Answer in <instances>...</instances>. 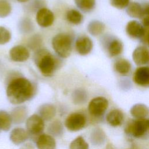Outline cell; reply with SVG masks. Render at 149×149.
Returning <instances> with one entry per match:
<instances>
[{
	"label": "cell",
	"mask_w": 149,
	"mask_h": 149,
	"mask_svg": "<svg viewBox=\"0 0 149 149\" xmlns=\"http://www.w3.org/2000/svg\"><path fill=\"white\" fill-rule=\"evenodd\" d=\"M36 146L38 149H55L56 142L51 136L42 134L38 137Z\"/></svg>",
	"instance_id": "2e32d148"
},
{
	"label": "cell",
	"mask_w": 149,
	"mask_h": 149,
	"mask_svg": "<svg viewBox=\"0 0 149 149\" xmlns=\"http://www.w3.org/2000/svg\"><path fill=\"white\" fill-rule=\"evenodd\" d=\"M88 31L93 36H97L105 30V25L103 23L98 20L91 21L87 26Z\"/></svg>",
	"instance_id": "cb8c5ba5"
},
{
	"label": "cell",
	"mask_w": 149,
	"mask_h": 149,
	"mask_svg": "<svg viewBox=\"0 0 149 149\" xmlns=\"http://www.w3.org/2000/svg\"><path fill=\"white\" fill-rule=\"evenodd\" d=\"M76 6L82 11L88 12L94 8L95 0H74Z\"/></svg>",
	"instance_id": "484cf974"
},
{
	"label": "cell",
	"mask_w": 149,
	"mask_h": 149,
	"mask_svg": "<svg viewBox=\"0 0 149 149\" xmlns=\"http://www.w3.org/2000/svg\"><path fill=\"white\" fill-rule=\"evenodd\" d=\"M20 149H34V147L31 143H26L23 144Z\"/></svg>",
	"instance_id": "1f68e13d"
},
{
	"label": "cell",
	"mask_w": 149,
	"mask_h": 149,
	"mask_svg": "<svg viewBox=\"0 0 149 149\" xmlns=\"http://www.w3.org/2000/svg\"><path fill=\"white\" fill-rule=\"evenodd\" d=\"M12 11L10 4L6 1H0V17L8 16Z\"/></svg>",
	"instance_id": "83f0119b"
},
{
	"label": "cell",
	"mask_w": 149,
	"mask_h": 149,
	"mask_svg": "<svg viewBox=\"0 0 149 149\" xmlns=\"http://www.w3.org/2000/svg\"><path fill=\"white\" fill-rule=\"evenodd\" d=\"M12 120L10 115L5 111H0V129L8 131L10 129Z\"/></svg>",
	"instance_id": "603a6c76"
},
{
	"label": "cell",
	"mask_w": 149,
	"mask_h": 149,
	"mask_svg": "<svg viewBox=\"0 0 149 149\" xmlns=\"http://www.w3.org/2000/svg\"><path fill=\"white\" fill-rule=\"evenodd\" d=\"M132 58L134 62L138 66L147 64L149 60L148 48L144 45L137 47L133 52Z\"/></svg>",
	"instance_id": "7c38bea8"
},
{
	"label": "cell",
	"mask_w": 149,
	"mask_h": 149,
	"mask_svg": "<svg viewBox=\"0 0 149 149\" xmlns=\"http://www.w3.org/2000/svg\"><path fill=\"white\" fill-rule=\"evenodd\" d=\"M10 39V32L5 27L0 26V45H4L8 43Z\"/></svg>",
	"instance_id": "f1b7e54d"
},
{
	"label": "cell",
	"mask_w": 149,
	"mask_h": 149,
	"mask_svg": "<svg viewBox=\"0 0 149 149\" xmlns=\"http://www.w3.org/2000/svg\"><path fill=\"white\" fill-rule=\"evenodd\" d=\"M93 44L91 40L87 36L79 37L75 42V48L77 53L81 55H86L92 50Z\"/></svg>",
	"instance_id": "4fadbf2b"
},
{
	"label": "cell",
	"mask_w": 149,
	"mask_h": 149,
	"mask_svg": "<svg viewBox=\"0 0 149 149\" xmlns=\"http://www.w3.org/2000/svg\"><path fill=\"white\" fill-rule=\"evenodd\" d=\"M86 123L85 116L78 112L70 114L65 120V125L70 131L76 132L83 129Z\"/></svg>",
	"instance_id": "5b68a950"
},
{
	"label": "cell",
	"mask_w": 149,
	"mask_h": 149,
	"mask_svg": "<svg viewBox=\"0 0 149 149\" xmlns=\"http://www.w3.org/2000/svg\"><path fill=\"white\" fill-rule=\"evenodd\" d=\"M108 107V101L105 97H97L92 99L88 105L90 113L94 116H100L104 114Z\"/></svg>",
	"instance_id": "8992f818"
},
{
	"label": "cell",
	"mask_w": 149,
	"mask_h": 149,
	"mask_svg": "<svg viewBox=\"0 0 149 149\" xmlns=\"http://www.w3.org/2000/svg\"><path fill=\"white\" fill-rule=\"evenodd\" d=\"M9 54L10 59L17 62H25L30 57V52L28 49L22 45H17L12 47Z\"/></svg>",
	"instance_id": "30bf717a"
},
{
	"label": "cell",
	"mask_w": 149,
	"mask_h": 149,
	"mask_svg": "<svg viewBox=\"0 0 149 149\" xmlns=\"http://www.w3.org/2000/svg\"><path fill=\"white\" fill-rule=\"evenodd\" d=\"M149 120L146 118L137 119L127 125L125 130L135 137L139 138L144 136L148 130Z\"/></svg>",
	"instance_id": "277c9868"
},
{
	"label": "cell",
	"mask_w": 149,
	"mask_h": 149,
	"mask_svg": "<svg viewBox=\"0 0 149 149\" xmlns=\"http://www.w3.org/2000/svg\"><path fill=\"white\" fill-rule=\"evenodd\" d=\"M36 19L40 26L42 27H48L53 24L54 15L49 9L42 8L37 11Z\"/></svg>",
	"instance_id": "ba28073f"
},
{
	"label": "cell",
	"mask_w": 149,
	"mask_h": 149,
	"mask_svg": "<svg viewBox=\"0 0 149 149\" xmlns=\"http://www.w3.org/2000/svg\"><path fill=\"white\" fill-rule=\"evenodd\" d=\"M10 115L12 122L17 124L20 123L26 119L27 115V110L24 107H17L12 111Z\"/></svg>",
	"instance_id": "d6986e66"
},
{
	"label": "cell",
	"mask_w": 149,
	"mask_h": 149,
	"mask_svg": "<svg viewBox=\"0 0 149 149\" xmlns=\"http://www.w3.org/2000/svg\"><path fill=\"white\" fill-rule=\"evenodd\" d=\"M29 137V133L26 130L22 127H16L10 133V141L16 145L23 143Z\"/></svg>",
	"instance_id": "9a60e30c"
},
{
	"label": "cell",
	"mask_w": 149,
	"mask_h": 149,
	"mask_svg": "<svg viewBox=\"0 0 149 149\" xmlns=\"http://www.w3.org/2000/svg\"><path fill=\"white\" fill-rule=\"evenodd\" d=\"M126 12L129 16L134 18H141L148 16V6L143 7L137 2H132L127 6Z\"/></svg>",
	"instance_id": "5bb4252c"
},
{
	"label": "cell",
	"mask_w": 149,
	"mask_h": 149,
	"mask_svg": "<svg viewBox=\"0 0 149 149\" xmlns=\"http://www.w3.org/2000/svg\"><path fill=\"white\" fill-rule=\"evenodd\" d=\"M122 51L123 44L120 40L115 39L109 42L108 47V52L111 57L119 55L122 53Z\"/></svg>",
	"instance_id": "7402d4cb"
},
{
	"label": "cell",
	"mask_w": 149,
	"mask_h": 149,
	"mask_svg": "<svg viewBox=\"0 0 149 149\" xmlns=\"http://www.w3.org/2000/svg\"><path fill=\"white\" fill-rule=\"evenodd\" d=\"M39 113L43 120H50L56 114V108L52 104H45L40 108Z\"/></svg>",
	"instance_id": "ac0fdd59"
},
{
	"label": "cell",
	"mask_w": 149,
	"mask_h": 149,
	"mask_svg": "<svg viewBox=\"0 0 149 149\" xmlns=\"http://www.w3.org/2000/svg\"><path fill=\"white\" fill-rule=\"evenodd\" d=\"M26 126L29 133L31 134H39L44 129V120L38 115H32L26 120Z\"/></svg>",
	"instance_id": "52a82bcc"
},
{
	"label": "cell",
	"mask_w": 149,
	"mask_h": 149,
	"mask_svg": "<svg viewBox=\"0 0 149 149\" xmlns=\"http://www.w3.org/2000/svg\"><path fill=\"white\" fill-rule=\"evenodd\" d=\"M115 71L121 75H127L131 70V64L129 61L124 58H120L114 63Z\"/></svg>",
	"instance_id": "ffe728a7"
},
{
	"label": "cell",
	"mask_w": 149,
	"mask_h": 149,
	"mask_svg": "<svg viewBox=\"0 0 149 149\" xmlns=\"http://www.w3.org/2000/svg\"><path fill=\"white\" fill-rule=\"evenodd\" d=\"M133 80L137 85L147 87L149 84V69L148 66H140L133 73Z\"/></svg>",
	"instance_id": "8fae6325"
},
{
	"label": "cell",
	"mask_w": 149,
	"mask_h": 149,
	"mask_svg": "<svg viewBox=\"0 0 149 149\" xmlns=\"http://www.w3.org/2000/svg\"><path fill=\"white\" fill-rule=\"evenodd\" d=\"M147 31H148V27H145L136 20L129 22L126 27L127 34L133 38H142L145 33Z\"/></svg>",
	"instance_id": "9c48e42d"
},
{
	"label": "cell",
	"mask_w": 149,
	"mask_h": 149,
	"mask_svg": "<svg viewBox=\"0 0 149 149\" xmlns=\"http://www.w3.org/2000/svg\"><path fill=\"white\" fill-rule=\"evenodd\" d=\"M106 120L111 126H118L123 122V114L119 109H113L107 114Z\"/></svg>",
	"instance_id": "e0dca14e"
},
{
	"label": "cell",
	"mask_w": 149,
	"mask_h": 149,
	"mask_svg": "<svg viewBox=\"0 0 149 149\" xmlns=\"http://www.w3.org/2000/svg\"><path fill=\"white\" fill-rule=\"evenodd\" d=\"M34 91L33 85L29 80L23 77H17L9 82L6 93L10 103L19 105L30 100Z\"/></svg>",
	"instance_id": "6da1fadb"
},
{
	"label": "cell",
	"mask_w": 149,
	"mask_h": 149,
	"mask_svg": "<svg viewBox=\"0 0 149 149\" xmlns=\"http://www.w3.org/2000/svg\"><path fill=\"white\" fill-rule=\"evenodd\" d=\"M130 113L137 119L146 118L148 114V108L144 104H136L132 107Z\"/></svg>",
	"instance_id": "44dd1931"
},
{
	"label": "cell",
	"mask_w": 149,
	"mask_h": 149,
	"mask_svg": "<svg viewBox=\"0 0 149 149\" xmlns=\"http://www.w3.org/2000/svg\"><path fill=\"white\" fill-rule=\"evenodd\" d=\"M88 143L82 136H78L74 139L69 145V149H88Z\"/></svg>",
	"instance_id": "4316f807"
},
{
	"label": "cell",
	"mask_w": 149,
	"mask_h": 149,
	"mask_svg": "<svg viewBox=\"0 0 149 149\" xmlns=\"http://www.w3.org/2000/svg\"><path fill=\"white\" fill-rule=\"evenodd\" d=\"M66 16L67 20L73 24H79L83 20V15L80 12L75 9L68 11Z\"/></svg>",
	"instance_id": "d4e9b609"
},
{
	"label": "cell",
	"mask_w": 149,
	"mask_h": 149,
	"mask_svg": "<svg viewBox=\"0 0 149 149\" xmlns=\"http://www.w3.org/2000/svg\"><path fill=\"white\" fill-rule=\"evenodd\" d=\"M129 1L130 0H110L111 5L119 9L126 8L129 4Z\"/></svg>",
	"instance_id": "f546056e"
},
{
	"label": "cell",
	"mask_w": 149,
	"mask_h": 149,
	"mask_svg": "<svg viewBox=\"0 0 149 149\" xmlns=\"http://www.w3.org/2000/svg\"><path fill=\"white\" fill-rule=\"evenodd\" d=\"M17 1L20 2H26L29 1V0H17Z\"/></svg>",
	"instance_id": "d6a6232c"
},
{
	"label": "cell",
	"mask_w": 149,
	"mask_h": 149,
	"mask_svg": "<svg viewBox=\"0 0 149 149\" xmlns=\"http://www.w3.org/2000/svg\"><path fill=\"white\" fill-rule=\"evenodd\" d=\"M50 130V132L52 133H54L55 134H58V133H60L62 130V125L61 123L58 122L56 121L52 123L50 126V129H49Z\"/></svg>",
	"instance_id": "4dcf8cb0"
},
{
	"label": "cell",
	"mask_w": 149,
	"mask_h": 149,
	"mask_svg": "<svg viewBox=\"0 0 149 149\" xmlns=\"http://www.w3.org/2000/svg\"><path fill=\"white\" fill-rule=\"evenodd\" d=\"M37 66L40 72L45 76H51L56 68L55 58L49 53L42 54L37 59Z\"/></svg>",
	"instance_id": "3957f363"
},
{
	"label": "cell",
	"mask_w": 149,
	"mask_h": 149,
	"mask_svg": "<svg viewBox=\"0 0 149 149\" xmlns=\"http://www.w3.org/2000/svg\"><path fill=\"white\" fill-rule=\"evenodd\" d=\"M72 38L66 33H59L52 40V46L54 51L61 58H66L72 52Z\"/></svg>",
	"instance_id": "7a4b0ae2"
}]
</instances>
